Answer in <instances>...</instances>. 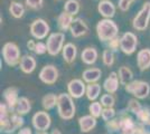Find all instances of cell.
Masks as SVG:
<instances>
[{"mask_svg": "<svg viewBox=\"0 0 150 134\" xmlns=\"http://www.w3.org/2000/svg\"><path fill=\"white\" fill-rule=\"evenodd\" d=\"M63 60L66 64H73L77 56V47L73 43H66L62 51Z\"/></svg>", "mask_w": 150, "mask_h": 134, "instance_id": "cell-22", "label": "cell"}, {"mask_svg": "<svg viewBox=\"0 0 150 134\" xmlns=\"http://www.w3.org/2000/svg\"><path fill=\"white\" fill-rule=\"evenodd\" d=\"M67 93L74 100H79L86 93V83L81 78H73L67 83Z\"/></svg>", "mask_w": 150, "mask_h": 134, "instance_id": "cell-12", "label": "cell"}, {"mask_svg": "<svg viewBox=\"0 0 150 134\" xmlns=\"http://www.w3.org/2000/svg\"><path fill=\"white\" fill-rule=\"evenodd\" d=\"M10 116H11V111L7 106L6 103L0 104V128H5L10 122Z\"/></svg>", "mask_w": 150, "mask_h": 134, "instance_id": "cell-30", "label": "cell"}, {"mask_svg": "<svg viewBox=\"0 0 150 134\" xmlns=\"http://www.w3.org/2000/svg\"><path fill=\"white\" fill-rule=\"evenodd\" d=\"M33 128L36 131H47L50 128L52 119L47 111H38L31 117Z\"/></svg>", "mask_w": 150, "mask_h": 134, "instance_id": "cell-10", "label": "cell"}, {"mask_svg": "<svg viewBox=\"0 0 150 134\" xmlns=\"http://www.w3.org/2000/svg\"><path fill=\"white\" fill-rule=\"evenodd\" d=\"M57 100H58V95L54 94V93H48L43 96L42 106H43L44 111H50L55 106H57Z\"/></svg>", "mask_w": 150, "mask_h": 134, "instance_id": "cell-29", "label": "cell"}, {"mask_svg": "<svg viewBox=\"0 0 150 134\" xmlns=\"http://www.w3.org/2000/svg\"><path fill=\"white\" fill-rule=\"evenodd\" d=\"M47 53L50 56H57L65 46V34L62 32H52L46 40Z\"/></svg>", "mask_w": 150, "mask_h": 134, "instance_id": "cell-6", "label": "cell"}, {"mask_svg": "<svg viewBox=\"0 0 150 134\" xmlns=\"http://www.w3.org/2000/svg\"><path fill=\"white\" fill-rule=\"evenodd\" d=\"M74 17L72 15H69L66 11H63L58 15L57 17V27L59 29V32H69V28L73 24Z\"/></svg>", "mask_w": 150, "mask_h": 134, "instance_id": "cell-23", "label": "cell"}, {"mask_svg": "<svg viewBox=\"0 0 150 134\" xmlns=\"http://www.w3.org/2000/svg\"><path fill=\"white\" fill-rule=\"evenodd\" d=\"M106 45V48L108 49H111L112 51H119L120 49V37L118 36V37H115V38L111 39L110 41H108V43H105Z\"/></svg>", "mask_w": 150, "mask_h": 134, "instance_id": "cell-40", "label": "cell"}, {"mask_svg": "<svg viewBox=\"0 0 150 134\" xmlns=\"http://www.w3.org/2000/svg\"><path fill=\"white\" fill-rule=\"evenodd\" d=\"M102 76V70L98 67H88L82 73V79L86 84L98 83Z\"/></svg>", "mask_w": 150, "mask_h": 134, "instance_id": "cell-19", "label": "cell"}, {"mask_svg": "<svg viewBox=\"0 0 150 134\" xmlns=\"http://www.w3.org/2000/svg\"><path fill=\"white\" fill-rule=\"evenodd\" d=\"M101 117L104 122L111 121L114 117H117V111L114 109V107H104Z\"/></svg>", "mask_w": 150, "mask_h": 134, "instance_id": "cell-38", "label": "cell"}, {"mask_svg": "<svg viewBox=\"0 0 150 134\" xmlns=\"http://www.w3.org/2000/svg\"><path fill=\"white\" fill-rule=\"evenodd\" d=\"M36 65H37V62H36L34 56L24 55L20 59L19 68L24 74H31L34 70L36 69Z\"/></svg>", "mask_w": 150, "mask_h": 134, "instance_id": "cell-21", "label": "cell"}, {"mask_svg": "<svg viewBox=\"0 0 150 134\" xmlns=\"http://www.w3.org/2000/svg\"><path fill=\"white\" fill-rule=\"evenodd\" d=\"M138 37L131 32H125L120 37V51L125 55H132L137 51Z\"/></svg>", "mask_w": 150, "mask_h": 134, "instance_id": "cell-9", "label": "cell"}, {"mask_svg": "<svg viewBox=\"0 0 150 134\" xmlns=\"http://www.w3.org/2000/svg\"><path fill=\"white\" fill-rule=\"evenodd\" d=\"M131 1L130 0H119L118 2V7L121 11H128L130 9V6H131Z\"/></svg>", "mask_w": 150, "mask_h": 134, "instance_id": "cell-42", "label": "cell"}, {"mask_svg": "<svg viewBox=\"0 0 150 134\" xmlns=\"http://www.w3.org/2000/svg\"><path fill=\"white\" fill-rule=\"evenodd\" d=\"M57 113L64 121H69L75 116L76 106L74 98L69 93H61L57 100Z\"/></svg>", "mask_w": 150, "mask_h": 134, "instance_id": "cell-2", "label": "cell"}, {"mask_svg": "<svg viewBox=\"0 0 150 134\" xmlns=\"http://www.w3.org/2000/svg\"><path fill=\"white\" fill-rule=\"evenodd\" d=\"M99 53L94 47H86L81 53V60L85 65H93L98 60Z\"/></svg>", "mask_w": 150, "mask_h": 134, "instance_id": "cell-24", "label": "cell"}, {"mask_svg": "<svg viewBox=\"0 0 150 134\" xmlns=\"http://www.w3.org/2000/svg\"><path fill=\"white\" fill-rule=\"evenodd\" d=\"M137 134H150V130H146V126L141 125V128L138 130Z\"/></svg>", "mask_w": 150, "mask_h": 134, "instance_id": "cell-45", "label": "cell"}, {"mask_svg": "<svg viewBox=\"0 0 150 134\" xmlns=\"http://www.w3.org/2000/svg\"><path fill=\"white\" fill-rule=\"evenodd\" d=\"M50 134H62V132H61L58 128H54V130L50 132Z\"/></svg>", "mask_w": 150, "mask_h": 134, "instance_id": "cell-46", "label": "cell"}, {"mask_svg": "<svg viewBox=\"0 0 150 134\" xmlns=\"http://www.w3.org/2000/svg\"><path fill=\"white\" fill-rule=\"evenodd\" d=\"M17 134H33V131L29 128H21L17 132Z\"/></svg>", "mask_w": 150, "mask_h": 134, "instance_id": "cell-44", "label": "cell"}, {"mask_svg": "<svg viewBox=\"0 0 150 134\" xmlns=\"http://www.w3.org/2000/svg\"><path fill=\"white\" fill-rule=\"evenodd\" d=\"M103 105L101 104V102H98V101H94V102H91V104L88 105V113L90 115L94 116L95 119H99L102 115V112H103Z\"/></svg>", "mask_w": 150, "mask_h": 134, "instance_id": "cell-32", "label": "cell"}, {"mask_svg": "<svg viewBox=\"0 0 150 134\" xmlns=\"http://www.w3.org/2000/svg\"><path fill=\"white\" fill-rule=\"evenodd\" d=\"M118 76L120 79V84L125 86L127 84L133 81V72L128 66H121L118 70Z\"/></svg>", "mask_w": 150, "mask_h": 134, "instance_id": "cell-27", "label": "cell"}, {"mask_svg": "<svg viewBox=\"0 0 150 134\" xmlns=\"http://www.w3.org/2000/svg\"><path fill=\"white\" fill-rule=\"evenodd\" d=\"M58 76H59V73H58L57 67L55 65L52 64L45 65L38 74L40 82L46 84V85H54L57 82Z\"/></svg>", "mask_w": 150, "mask_h": 134, "instance_id": "cell-11", "label": "cell"}, {"mask_svg": "<svg viewBox=\"0 0 150 134\" xmlns=\"http://www.w3.org/2000/svg\"><path fill=\"white\" fill-rule=\"evenodd\" d=\"M80 9H81V5L77 0H67L64 5V11L69 13L73 17L80 13Z\"/></svg>", "mask_w": 150, "mask_h": 134, "instance_id": "cell-31", "label": "cell"}, {"mask_svg": "<svg viewBox=\"0 0 150 134\" xmlns=\"http://www.w3.org/2000/svg\"><path fill=\"white\" fill-rule=\"evenodd\" d=\"M105 128L108 130V132L110 134L117 133V132H120V119L119 116L114 117L111 121L105 122Z\"/></svg>", "mask_w": 150, "mask_h": 134, "instance_id": "cell-36", "label": "cell"}, {"mask_svg": "<svg viewBox=\"0 0 150 134\" xmlns=\"http://www.w3.org/2000/svg\"><path fill=\"white\" fill-rule=\"evenodd\" d=\"M35 134H50V133H48L47 131H36Z\"/></svg>", "mask_w": 150, "mask_h": 134, "instance_id": "cell-47", "label": "cell"}, {"mask_svg": "<svg viewBox=\"0 0 150 134\" xmlns=\"http://www.w3.org/2000/svg\"><path fill=\"white\" fill-rule=\"evenodd\" d=\"M1 54H2V58H4L5 63L10 67H15V66L19 65L20 59L23 57L20 55V49H19L18 45L11 43V41H8L4 45Z\"/></svg>", "mask_w": 150, "mask_h": 134, "instance_id": "cell-3", "label": "cell"}, {"mask_svg": "<svg viewBox=\"0 0 150 134\" xmlns=\"http://www.w3.org/2000/svg\"><path fill=\"white\" fill-rule=\"evenodd\" d=\"M130 1H131V2H133V1H136V0H130Z\"/></svg>", "mask_w": 150, "mask_h": 134, "instance_id": "cell-48", "label": "cell"}, {"mask_svg": "<svg viewBox=\"0 0 150 134\" xmlns=\"http://www.w3.org/2000/svg\"><path fill=\"white\" fill-rule=\"evenodd\" d=\"M115 11H117V7L110 0H100V2L98 4V13L103 18L112 19L115 16Z\"/></svg>", "mask_w": 150, "mask_h": 134, "instance_id": "cell-15", "label": "cell"}, {"mask_svg": "<svg viewBox=\"0 0 150 134\" xmlns=\"http://www.w3.org/2000/svg\"><path fill=\"white\" fill-rule=\"evenodd\" d=\"M137 66L141 72L150 68V48H144L138 51Z\"/></svg>", "mask_w": 150, "mask_h": 134, "instance_id": "cell-20", "label": "cell"}, {"mask_svg": "<svg viewBox=\"0 0 150 134\" xmlns=\"http://www.w3.org/2000/svg\"><path fill=\"white\" fill-rule=\"evenodd\" d=\"M36 43H37V41H35L34 39H29V40L27 41V48L30 51H35V47H36Z\"/></svg>", "mask_w": 150, "mask_h": 134, "instance_id": "cell-43", "label": "cell"}, {"mask_svg": "<svg viewBox=\"0 0 150 134\" xmlns=\"http://www.w3.org/2000/svg\"><path fill=\"white\" fill-rule=\"evenodd\" d=\"M88 32V26L86 24L85 20H83L82 18H74L73 24L69 28V32L72 35V37L74 38H80L85 36Z\"/></svg>", "mask_w": 150, "mask_h": 134, "instance_id": "cell-14", "label": "cell"}, {"mask_svg": "<svg viewBox=\"0 0 150 134\" xmlns=\"http://www.w3.org/2000/svg\"><path fill=\"white\" fill-rule=\"evenodd\" d=\"M100 102L103 105V107H113L115 104V97L113 96V94L106 93V94L101 95Z\"/></svg>", "mask_w": 150, "mask_h": 134, "instance_id": "cell-37", "label": "cell"}, {"mask_svg": "<svg viewBox=\"0 0 150 134\" xmlns=\"http://www.w3.org/2000/svg\"><path fill=\"white\" fill-rule=\"evenodd\" d=\"M29 32H30V35L35 39L42 40V39L47 38L50 36V28L46 20L38 18V19H35L30 24Z\"/></svg>", "mask_w": 150, "mask_h": 134, "instance_id": "cell-8", "label": "cell"}, {"mask_svg": "<svg viewBox=\"0 0 150 134\" xmlns=\"http://www.w3.org/2000/svg\"><path fill=\"white\" fill-rule=\"evenodd\" d=\"M24 125V116L18 114L16 112H11L10 122L5 128L1 130V132L5 134H13L16 130H20Z\"/></svg>", "mask_w": 150, "mask_h": 134, "instance_id": "cell-16", "label": "cell"}, {"mask_svg": "<svg viewBox=\"0 0 150 134\" xmlns=\"http://www.w3.org/2000/svg\"><path fill=\"white\" fill-rule=\"evenodd\" d=\"M101 89H102V87L99 83L88 84L86 85V93H85L86 98L91 102L96 101L101 95Z\"/></svg>", "mask_w": 150, "mask_h": 134, "instance_id": "cell-25", "label": "cell"}, {"mask_svg": "<svg viewBox=\"0 0 150 134\" xmlns=\"http://www.w3.org/2000/svg\"><path fill=\"white\" fill-rule=\"evenodd\" d=\"M150 22V1H146L132 19V27L138 32H144Z\"/></svg>", "mask_w": 150, "mask_h": 134, "instance_id": "cell-5", "label": "cell"}, {"mask_svg": "<svg viewBox=\"0 0 150 134\" xmlns=\"http://www.w3.org/2000/svg\"><path fill=\"white\" fill-rule=\"evenodd\" d=\"M120 85L121 84H120V79L118 76V72H111L110 75L106 77L103 82V89L106 93L114 94L119 89Z\"/></svg>", "mask_w": 150, "mask_h": 134, "instance_id": "cell-17", "label": "cell"}, {"mask_svg": "<svg viewBox=\"0 0 150 134\" xmlns=\"http://www.w3.org/2000/svg\"><path fill=\"white\" fill-rule=\"evenodd\" d=\"M142 105H141V103L139 102V100L137 98H131V100H129V102H128V105H127V109L132 113V114H134L137 116L139 113H140V111L142 109Z\"/></svg>", "mask_w": 150, "mask_h": 134, "instance_id": "cell-34", "label": "cell"}, {"mask_svg": "<svg viewBox=\"0 0 150 134\" xmlns=\"http://www.w3.org/2000/svg\"><path fill=\"white\" fill-rule=\"evenodd\" d=\"M30 109H31L30 101L27 97H25V96H21V97H19L17 105H16L13 112H16V113H18V114L24 116V115L28 114L30 112Z\"/></svg>", "mask_w": 150, "mask_h": 134, "instance_id": "cell-26", "label": "cell"}, {"mask_svg": "<svg viewBox=\"0 0 150 134\" xmlns=\"http://www.w3.org/2000/svg\"><path fill=\"white\" fill-rule=\"evenodd\" d=\"M114 60H115V57H114V51H112L111 49H104L103 53H102V62L103 64L105 65L106 67H111L114 64Z\"/></svg>", "mask_w": 150, "mask_h": 134, "instance_id": "cell-35", "label": "cell"}, {"mask_svg": "<svg viewBox=\"0 0 150 134\" xmlns=\"http://www.w3.org/2000/svg\"><path fill=\"white\" fill-rule=\"evenodd\" d=\"M98 119H95L92 115H83L79 119V128L81 133H88L92 130H94V128L96 126V121Z\"/></svg>", "mask_w": 150, "mask_h": 134, "instance_id": "cell-18", "label": "cell"}, {"mask_svg": "<svg viewBox=\"0 0 150 134\" xmlns=\"http://www.w3.org/2000/svg\"><path fill=\"white\" fill-rule=\"evenodd\" d=\"M2 97L5 100V103L7 104V106L10 109L11 112H13L19 100V89L17 87H15V86H10V87H8V88L4 91Z\"/></svg>", "mask_w": 150, "mask_h": 134, "instance_id": "cell-13", "label": "cell"}, {"mask_svg": "<svg viewBox=\"0 0 150 134\" xmlns=\"http://www.w3.org/2000/svg\"><path fill=\"white\" fill-rule=\"evenodd\" d=\"M125 92L131 94L137 100H144L150 94V85L149 83L140 81V79H133L132 82L127 84L125 86Z\"/></svg>", "mask_w": 150, "mask_h": 134, "instance_id": "cell-4", "label": "cell"}, {"mask_svg": "<svg viewBox=\"0 0 150 134\" xmlns=\"http://www.w3.org/2000/svg\"><path fill=\"white\" fill-rule=\"evenodd\" d=\"M44 0H25V5L31 10H38L43 7Z\"/></svg>", "mask_w": 150, "mask_h": 134, "instance_id": "cell-39", "label": "cell"}, {"mask_svg": "<svg viewBox=\"0 0 150 134\" xmlns=\"http://www.w3.org/2000/svg\"><path fill=\"white\" fill-rule=\"evenodd\" d=\"M120 119V134H137L138 130L141 128V123L136 122L130 115L125 112H121Z\"/></svg>", "mask_w": 150, "mask_h": 134, "instance_id": "cell-7", "label": "cell"}, {"mask_svg": "<svg viewBox=\"0 0 150 134\" xmlns=\"http://www.w3.org/2000/svg\"><path fill=\"white\" fill-rule=\"evenodd\" d=\"M9 13L16 19H20L25 15V6L19 1H11L9 5Z\"/></svg>", "mask_w": 150, "mask_h": 134, "instance_id": "cell-28", "label": "cell"}, {"mask_svg": "<svg viewBox=\"0 0 150 134\" xmlns=\"http://www.w3.org/2000/svg\"><path fill=\"white\" fill-rule=\"evenodd\" d=\"M34 53H35L36 55H44V54H46V53H47V45H46V43L37 41Z\"/></svg>", "mask_w": 150, "mask_h": 134, "instance_id": "cell-41", "label": "cell"}, {"mask_svg": "<svg viewBox=\"0 0 150 134\" xmlns=\"http://www.w3.org/2000/svg\"><path fill=\"white\" fill-rule=\"evenodd\" d=\"M137 120L139 123H141L144 126H149L150 128V109L149 107H142L140 111V113L137 115Z\"/></svg>", "mask_w": 150, "mask_h": 134, "instance_id": "cell-33", "label": "cell"}, {"mask_svg": "<svg viewBox=\"0 0 150 134\" xmlns=\"http://www.w3.org/2000/svg\"><path fill=\"white\" fill-rule=\"evenodd\" d=\"M96 36L100 41L105 44L110 41L111 39L118 37L119 35V27L113 21L112 19H106L103 18L98 21L96 27H95Z\"/></svg>", "mask_w": 150, "mask_h": 134, "instance_id": "cell-1", "label": "cell"}]
</instances>
